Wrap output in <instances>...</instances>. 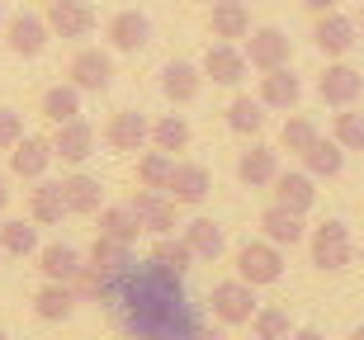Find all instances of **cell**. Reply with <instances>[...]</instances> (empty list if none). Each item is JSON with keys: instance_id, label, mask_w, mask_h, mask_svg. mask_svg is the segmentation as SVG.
<instances>
[{"instance_id": "obj_28", "label": "cell", "mask_w": 364, "mask_h": 340, "mask_svg": "<svg viewBox=\"0 0 364 340\" xmlns=\"http://www.w3.org/2000/svg\"><path fill=\"white\" fill-rule=\"evenodd\" d=\"M90 270H100V274H109V279H119V274H128L137 265V256H133V246L128 241H114V236H95V246H90V260H85Z\"/></svg>"}, {"instance_id": "obj_15", "label": "cell", "mask_w": 364, "mask_h": 340, "mask_svg": "<svg viewBox=\"0 0 364 340\" xmlns=\"http://www.w3.org/2000/svg\"><path fill=\"white\" fill-rule=\"evenodd\" d=\"M237 180H242L246 190H265L279 180V151L265 147V142H251V147L237 156Z\"/></svg>"}, {"instance_id": "obj_12", "label": "cell", "mask_w": 364, "mask_h": 340, "mask_svg": "<svg viewBox=\"0 0 364 340\" xmlns=\"http://www.w3.org/2000/svg\"><path fill=\"white\" fill-rule=\"evenodd\" d=\"M246 62L256 71H274V67H289V53H294V43L284 28H251V38H246Z\"/></svg>"}, {"instance_id": "obj_5", "label": "cell", "mask_w": 364, "mask_h": 340, "mask_svg": "<svg viewBox=\"0 0 364 340\" xmlns=\"http://www.w3.org/2000/svg\"><path fill=\"white\" fill-rule=\"evenodd\" d=\"M67 81L81 90V95H100L114 85V53L109 48H81L67 67Z\"/></svg>"}, {"instance_id": "obj_16", "label": "cell", "mask_w": 364, "mask_h": 340, "mask_svg": "<svg viewBox=\"0 0 364 340\" xmlns=\"http://www.w3.org/2000/svg\"><path fill=\"white\" fill-rule=\"evenodd\" d=\"M208 33L218 43H242L251 38V10L242 0H213L208 5Z\"/></svg>"}, {"instance_id": "obj_4", "label": "cell", "mask_w": 364, "mask_h": 340, "mask_svg": "<svg viewBox=\"0 0 364 340\" xmlns=\"http://www.w3.org/2000/svg\"><path fill=\"white\" fill-rule=\"evenodd\" d=\"M237 279H246V284H256V288H265V284H279V274H284V246H274V241H242L237 246Z\"/></svg>"}, {"instance_id": "obj_13", "label": "cell", "mask_w": 364, "mask_h": 340, "mask_svg": "<svg viewBox=\"0 0 364 340\" xmlns=\"http://www.w3.org/2000/svg\"><path fill=\"white\" fill-rule=\"evenodd\" d=\"M246 71H251V62H246V53L237 48V43H213V48L203 53V81H213V85H242Z\"/></svg>"}, {"instance_id": "obj_30", "label": "cell", "mask_w": 364, "mask_h": 340, "mask_svg": "<svg viewBox=\"0 0 364 340\" xmlns=\"http://www.w3.org/2000/svg\"><path fill=\"white\" fill-rule=\"evenodd\" d=\"M38 251H43V241H38V222H33V218L0 222V256L28 260V256H38Z\"/></svg>"}, {"instance_id": "obj_32", "label": "cell", "mask_w": 364, "mask_h": 340, "mask_svg": "<svg viewBox=\"0 0 364 340\" xmlns=\"http://www.w3.org/2000/svg\"><path fill=\"white\" fill-rule=\"evenodd\" d=\"M95 222H100L95 236H114V241H128V246L142 236V227H137V218H133L128 204H105L100 213H95Z\"/></svg>"}, {"instance_id": "obj_27", "label": "cell", "mask_w": 364, "mask_h": 340, "mask_svg": "<svg viewBox=\"0 0 364 340\" xmlns=\"http://www.w3.org/2000/svg\"><path fill=\"white\" fill-rule=\"evenodd\" d=\"M199 85H203V67H194V62H166L161 67V95L171 104L199 99Z\"/></svg>"}, {"instance_id": "obj_37", "label": "cell", "mask_w": 364, "mask_h": 340, "mask_svg": "<svg viewBox=\"0 0 364 340\" xmlns=\"http://www.w3.org/2000/svg\"><path fill=\"white\" fill-rule=\"evenodd\" d=\"M294 317L284 312V307H260L256 317H251V336L256 340H289L294 336Z\"/></svg>"}, {"instance_id": "obj_48", "label": "cell", "mask_w": 364, "mask_h": 340, "mask_svg": "<svg viewBox=\"0 0 364 340\" xmlns=\"http://www.w3.org/2000/svg\"><path fill=\"white\" fill-rule=\"evenodd\" d=\"M0 24H5V0H0Z\"/></svg>"}, {"instance_id": "obj_31", "label": "cell", "mask_w": 364, "mask_h": 340, "mask_svg": "<svg viewBox=\"0 0 364 340\" xmlns=\"http://www.w3.org/2000/svg\"><path fill=\"white\" fill-rule=\"evenodd\" d=\"M303 165H308L312 180H336L346 170V147H341L336 137H317L308 151H303Z\"/></svg>"}, {"instance_id": "obj_21", "label": "cell", "mask_w": 364, "mask_h": 340, "mask_svg": "<svg viewBox=\"0 0 364 340\" xmlns=\"http://www.w3.org/2000/svg\"><path fill=\"white\" fill-rule=\"evenodd\" d=\"M28 218L38 222V227H62V218H71L62 180H38V190L28 194Z\"/></svg>"}, {"instance_id": "obj_6", "label": "cell", "mask_w": 364, "mask_h": 340, "mask_svg": "<svg viewBox=\"0 0 364 340\" xmlns=\"http://www.w3.org/2000/svg\"><path fill=\"white\" fill-rule=\"evenodd\" d=\"M317 95H322V104H331V109H350L364 95V71H355L350 62L341 57V62H331V67L317 76Z\"/></svg>"}, {"instance_id": "obj_7", "label": "cell", "mask_w": 364, "mask_h": 340, "mask_svg": "<svg viewBox=\"0 0 364 340\" xmlns=\"http://www.w3.org/2000/svg\"><path fill=\"white\" fill-rule=\"evenodd\" d=\"M312 43H317V53H326L331 62H341V57L360 43V24H355L350 14H341V10H326V14H317V24H312Z\"/></svg>"}, {"instance_id": "obj_11", "label": "cell", "mask_w": 364, "mask_h": 340, "mask_svg": "<svg viewBox=\"0 0 364 340\" xmlns=\"http://www.w3.org/2000/svg\"><path fill=\"white\" fill-rule=\"evenodd\" d=\"M95 147H100V133H95L85 119H71V123H57L53 133V151L62 165H85L95 156Z\"/></svg>"}, {"instance_id": "obj_49", "label": "cell", "mask_w": 364, "mask_h": 340, "mask_svg": "<svg viewBox=\"0 0 364 340\" xmlns=\"http://www.w3.org/2000/svg\"><path fill=\"white\" fill-rule=\"evenodd\" d=\"M0 340H10V336H5V331H0Z\"/></svg>"}, {"instance_id": "obj_40", "label": "cell", "mask_w": 364, "mask_h": 340, "mask_svg": "<svg viewBox=\"0 0 364 340\" xmlns=\"http://www.w3.org/2000/svg\"><path fill=\"white\" fill-rule=\"evenodd\" d=\"M331 137H336L346 151H364V114L355 109V104H350V109H341L336 123H331Z\"/></svg>"}, {"instance_id": "obj_22", "label": "cell", "mask_w": 364, "mask_h": 340, "mask_svg": "<svg viewBox=\"0 0 364 340\" xmlns=\"http://www.w3.org/2000/svg\"><path fill=\"white\" fill-rule=\"evenodd\" d=\"M62 194H67V208L76 218H95L105 208V185H100V175H85V170H71L62 180Z\"/></svg>"}, {"instance_id": "obj_17", "label": "cell", "mask_w": 364, "mask_h": 340, "mask_svg": "<svg viewBox=\"0 0 364 340\" xmlns=\"http://www.w3.org/2000/svg\"><path fill=\"white\" fill-rule=\"evenodd\" d=\"M105 38H109L114 53H137V48H147V38H151V19L142 10H119L109 19Z\"/></svg>"}, {"instance_id": "obj_47", "label": "cell", "mask_w": 364, "mask_h": 340, "mask_svg": "<svg viewBox=\"0 0 364 340\" xmlns=\"http://www.w3.org/2000/svg\"><path fill=\"white\" fill-rule=\"evenodd\" d=\"M350 340H364V327H355V331H350Z\"/></svg>"}, {"instance_id": "obj_18", "label": "cell", "mask_w": 364, "mask_h": 340, "mask_svg": "<svg viewBox=\"0 0 364 340\" xmlns=\"http://www.w3.org/2000/svg\"><path fill=\"white\" fill-rule=\"evenodd\" d=\"M105 142L114 151H142L151 142V123L142 119L137 109H119L114 119L105 123Z\"/></svg>"}, {"instance_id": "obj_8", "label": "cell", "mask_w": 364, "mask_h": 340, "mask_svg": "<svg viewBox=\"0 0 364 340\" xmlns=\"http://www.w3.org/2000/svg\"><path fill=\"white\" fill-rule=\"evenodd\" d=\"M48 38H53V28H48V19L33 14V10H19V14L5 19V48H10L14 57H43Z\"/></svg>"}, {"instance_id": "obj_38", "label": "cell", "mask_w": 364, "mask_h": 340, "mask_svg": "<svg viewBox=\"0 0 364 340\" xmlns=\"http://www.w3.org/2000/svg\"><path fill=\"white\" fill-rule=\"evenodd\" d=\"M317 123L312 119H303V114H294V119H284V128H279V151H294V156H303V151L317 142Z\"/></svg>"}, {"instance_id": "obj_1", "label": "cell", "mask_w": 364, "mask_h": 340, "mask_svg": "<svg viewBox=\"0 0 364 340\" xmlns=\"http://www.w3.org/2000/svg\"><path fill=\"white\" fill-rule=\"evenodd\" d=\"M180 279L185 274L166 270L156 260H142L128 274H119L114 288H109V302H114L119 327L133 340H185L189 331L199 327V312L185 298V284Z\"/></svg>"}, {"instance_id": "obj_26", "label": "cell", "mask_w": 364, "mask_h": 340, "mask_svg": "<svg viewBox=\"0 0 364 340\" xmlns=\"http://www.w3.org/2000/svg\"><path fill=\"white\" fill-rule=\"evenodd\" d=\"M38 270H43V279H53V284H76V274L85 270V260H81L76 246L53 241V246L38 251Z\"/></svg>"}, {"instance_id": "obj_19", "label": "cell", "mask_w": 364, "mask_h": 340, "mask_svg": "<svg viewBox=\"0 0 364 340\" xmlns=\"http://www.w3.org/2000/svg\"><path fill=\"white\" fill-rule=\"evenodd\" d=\"M260 236L274 246H303L308 241V227H303V213H289L284 204H270L265 213H260Z\"/></svg>"}, {"instance_id": "obj_9", "label": "cell", "mask_w": 364, "mask_h": 340, "mask_svg": "<svg viewBox=\"0 0 364 340\" xmlns=\"http://www.w3.org/2000/svg\"><path fill=\"white\" fill-rule=\"evenodd\" d=\"M128 208H133V218L142 231H151V236H171L176 231V199L161 190H137L133 199H128Z\"/></svg>"}, {"instance_id": "obj_33", "label": "cell", "mask_w": 364, "mask_h": 340, "mask_svg": "<svg viewBox=\"0 0 364 340\" xmlns=\"http://www.w3.org/2000/svg\"><path fill=\"white\" fill-rule=\"evenodd\" d=\"M38 109H43V119H48V123H71V119H81V90H76L71 81L48 85Z\"/></svg>"}, {"instance_id": "obj_23", "label": "cell", "mask_w": 364, "mask_h": 340, "mask_svg": "<svg viewBox=\"0 0 364 340\" xmlns=\"http://www.w3.org/2000/svg\"><path fill=\"white\" fill-rule=\"evenodd\" d=\"M208 190H213V175H208L203 165L176 161V175H171V185H166V194H171L176 204L194 208V204H203V199H208Z\"/></svg>"}, {"instance_id": "obj_42", "label": "cell", "mask_w": 364, "mask_h": 340, "mask_svg": "<svg viewBox=\"0 0 364 340\" xmlns=\"http://www.w3.org/2000/svg\"><path fill=\"white\" fill-rule=\"evenodd\" d=\"M185 340H223V331H218V327H203V322H199V327L189 331Z\"/></svg>"}, {"instance_id": "obj_45", "label": "cell", "mask_w": 364, "mask_h": 340, "mask_svg": "<svg viewBox=\"0 0 364 340\" xmlns=\"http://www.w3.org/2000/svg\"><path fill=\"white\" fill-rule=\"evenodd\" d=\"M5 204H10V185H5V175H0V213H5Z\"/></svg>"}, {"instance_id": "obj_29", "label": "cell", "mask_w": 364, "mask_h": 340, "mask_svg": "<svg viewBox=\"0 0 364 340\" xmlns=\"http://www.w3.org/2000/svg\"><path fill=\"white\" fill-rule=\"evenodd\" d=\"M76 288L71 284H53V279H43V288L33 293V317L38 322H67L71 312H76Z\"/></svg>"}, {"instance_id": "obj_50", "label": "cell", "mask_w": 364, "mask_h": 340, "mask_svg": "<svg viewBox=\"0 0 364 340\" xmlns=\"http://www.w3.org/2000/svg\"><path fill=\"white\" fill-rule=\"evenodd\" d=\"M203 5H213V0H203Z\"/></svg>"}, {"instance_id": "obj_10", "label": "cell", "mask_w": 364, "mask_h": 340, "mask_svg": "<svg viewBox=\"0 0 364 340\" xmlns=\"http://www.w3.org/2000/svg\"><path fill=\"white\" fill-rule=\"evenodd\" d=\"M43 19H48V28H53L57 38H90L95 24H100L90 0H48Z\"/></svg>"}, {"instance_id": "obj_25", "label": "cell", "mask_w": 364, "mask_h": 340, "mask_svg": "<svg viewBox=\"0 0 364 340\" xmlns=\"http://www.w3.org/2000/svg\"><path fill=\"white\" fill-rule=\"evenodd\" d=\"M180 236H185V246L194 251V260H208V265L228 251V231H223V222H213V218H189Z\"/></svg>"}, {"instance_id": "obj_3", "label": "cell", "mask_w": 364, "mask_h": 340, "mask_svg": "<svg viewBox=\"0 0 364 340\" xmlns=\"http://www.w3.org/2000/svg\"><path fill=\"white\" fill-rule=\"evenodd\" d=\"M308 251H312V265L317 270H346L355 260V236H350V227L341 218H326L322 227H312V236H308Z\"/></svg>"}, {"instance_id": "obj_39", "label": "cell", "mask_w": 364, "mask_h": 340, "mask_svg": "<svg viewBox=\"0 0 364 340\" xmlns=\"http://www.w3.org/2000/svg\"><path fill=\"white\" fill-rule=\"evenodd\" d=\"M151 260L156 265H166V270H176V274H185L189 265H194V251L185 246V236H156V246H151Z\"/></svg>"}, {"instance_id": "obj_35", "label": "cell", "mask_w": 364, "mask_h": 340, "mask_svg": "<svg viewBox=\"0 0 364 340\" xmlns=\"http://www.w3.org/2000/svg\"><path fill=\"white\" fill-rule=\"evenodd\" d=\"M228 128L237 137H256L260 128H265V104H260V99H251V95H237L228 104Z\"/></svg>"}, {"instance_id": "obj_2", "label": "cell", "mask_w": 364, "mask_h": 340, "mask_svg": "<svg viewBox=\"0 0 364 340\" xmlns=\"http://www.w3.org/2000/svg\"><path fill=\"white\" fill-rule=\"evenodd\" d=\"M208 312H213L218 327H251V317L260 312L256 284H246V279H223V284H213Z\"/></svg>"}, {"instance_id": "obj_20", "label": "cell", "mask_w": 364, "mask_h": 340, "mask_svg": "<svg viewBox=\"0 0 364 340\" xmlns=\"http://www.w3.org/2000/svg\"><path fill=\"white\" fill-rule=\"evenodd\" d=\"M270 190H274V204H284L289 213H312V204H317V180L308 170H279V180Z\"/></svg>"}, {"instance_id": "obj_14", "label": "cell", "mask_w": 364, "mask_h": 340, "mask_svg": "<svg viewBox=\"0 0 364 340\" xmlns=\"http://www.w3.org/2000/svg\"><path fill=\"white\" fill-rule=\"evenodd\" d=\"M57 161V151H53V137H19V147L10 151V170L19 180H33L38 185L43 175H48V165Z\"/></svg>"}, {"instance_id": "obj_34", "label": "cell", "mask_w": 364, "mask_h": 340, "mask_svg": "<svg viewBox=\"0 0 364 340\" xmlns=\"http://www.w3.org/2000/svg\"><path fill=\"white\" fill-rule=\"evenodd\" d=\"M171 175H176V156L171 151H142L137 156V190H161L166 194V185H171Z\"/></svg>"}, {"instance_id": "obj_36", "label": "cell", "mask_w": 364, "mask_h": 340, "mask_svg": "<svg viewBox=\"0 0 364 340\" xmlns=\"http://www.w3.org/2000/svg\"><path fill=\"white\" fill-rule=\"evenodd\" d=\"M151 147H156V151H171V156H176V151H185L189 147V123L180 119V114L156 119V123H151Z\"/></svg>"}, {"instance_id": "obj_24", "label": "cell", "mask_w": 364, "mask_h": 340, "mask_svg": "<svg viewBox=\"0 0 364 340\" xmlns=\"http://www.w3.org/2000/svg\"><path fill=\"white\" fill-rule=\"evenodd\" d=\"M260 104L265 109H294L303 99V81H298L289 67H274V71H260Z\"/></svg>"}, {"instance_id": "obj_44", "label": "cell", "mask_w": 364, "mask_h": 340, "mask_svg": "<svg viewBox=\"0 0 364 340\" xmlns=\"http://www.w3.org/2000/svg\"><path fill=\"white\" fill-rule=\"evenodd\" d=\"M289 340H326V336H322V331H317V327H298V331H294V336H289Z\"/></svg>"}, {"instance_id": "obj_43", "label": "cell", "mask_w": 364, "mask_h": 340, "mask_svg": "<svg viewBox=\"0 0 364 340\" xmlns=\"http://www.w3.org/2000/svg\"><path fill=\"white\" fill-rule=\"evenodd\" d=\"M303 10H312V14H326V10H341V0H303Z\"/></svg>"}, {"instance_id": "obj_41", "label": "cell", "mask_w": 364, "mask_h": 340, "mask_svg": "<svg viewBox=\"0 0 364 340\" xmlns=\"http://www.w3.org/2000/svg\"><path fill=\"white\" fill-rule=\"evenodd\" d=\"M24 137V114L19 109H0V151H14Z\"/></svg>"}, {"instance_id": "obj_46", "label": "cell", "mask_w": 364, "mask_h": 340, "mask_svg": "<svg viewBox=\"0 0 364 340\" xmlns=\"http://www.w3.org/2000/svg\"><path fill=\"white\" fill-rule=\"evenodd\" d=\"M355 24H360V38H364V5H360V14H355Z\"/></svg>"}]
</instances>
